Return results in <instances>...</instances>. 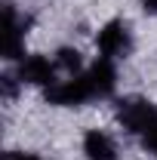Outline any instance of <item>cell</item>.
I'll list each match as a JSON object with an SVG mask.
<instances>
[{"label": "cell", "mask_w": 157, "mask_h": 160, "mask_svg": "<svg viewBox=\"0 0 157 160\" xmlns=\"http://www.w3.org/2000/svg\"><path fill=\"white\" fill-rule=\"evenodd\" d=\"M86 99H93L89 77H74V80H65V83H53V86H46V102H49V105L74 108V105H83Z\"/></svg>", "instance_id": "obj_1"}, {"label": "cell", "mask_w": 157, "mask_h": 160, "mask_svg": "<svg viewBox=\"0 0 157 160\" xmlns=\"http://www.w3.org/2000/svg\"><path fill=\"white\" fill-rule=\"evenodd\" d=\"M154 114H157V108L145 99H123L117 108V120L123 123L126 132H145L148 123L154 120Z\"/></svg>", "instance_id": "obj_2"}, {"label": "cell", "mask_w": 157, "mask_h": 160, "mask_svg": "<svg viewBox=\"0 0 157 160\" xmlns=\"http://www.w3.org/2000/svg\"><path fill=\"white\" fill-rule=\"evenodd\" d=\"M96 46L105 59H114V56H123L129 49V31L123 22H108L96 37Z\"/></svg>", "instance_id": "obj_3"}, {"label": "cell", "mask_w": 157, "mask_h": 160, "mask_svg": "<svg viewBox=\"0 0 157 160\" xmlns=\"http://www.w3.org/2000/svg\"><path fill=\"white\" fill-rule=\"evenodd\" d=\"M53 71L56 68L46 56H28L19 65V77L25 83H34V86H53Z\"/></svg>", "instance_id": "obj_4"}, {"label": "cell", "mask_w": 157, "mask_h": 160, "mask_svg": "<svg viewBox=\"0 0 157 160\" xmlns=\"http://www.w3.org/2000/svg\"><path fill=\"white\" fill-rule=\"evenodd\" d=\"M89 86H93V96L99 99H105V96H111L114 92V86H117V71H114V65L108 59H99L93 68H89Z\"/></svg>", "instance_id": "obj_5"}, {"label": "cell", "mask_w": 157, "mask_h": 160, "mask_svg": "<svg viewBox=\"0 0 157 160\" xmlns=\"http://www.w3.org/2000/svg\"><path fill=\"white\" fill-rule=\"evenodd\" d=\"M83 154H86L89 160H114V157H117V145L111 142L108 132L89 129L86 139H83Z\"/></svg>", "instance_id": "obj_6"}, {"label": "cell", "mask_w": 157, "mask_h": 160, "mask_svg": "<svg viewBox=\"0 0 157 160\" xmlns=\"http://www.w3.org/2000/svg\"><path fill=\"white\" fill-rule=\"evenodd\" d=\"M22 37H25V31L16 22V12H13V6H6L3 9V59L22 56Z\"/></svg>", "instance_id": "obj_7"}, {"label": "cell", "mask_w": 157, "mask_h": 160, "mask_svg": "<svg viewBox=\"0 0 157 160\" xmlns=\"http://www.w3.org/2000/svg\"><path fill=\"white\" fill-rule=\"evenodd\" d=\"M56 56H59V68H65V71H68V74H74V71H77L80 65H83V59H80V52L77 49H71V46H62L59 52H56Z\"/></svg>", "instance_id": "obj_8"}, {"label": "cell", "mask_w": 157, "mask_h": 160, "mask_svg": "<svg viewBox=\"0 0 157 160\" xmlns=\"http://www.w3.org/2000/svg\"><path fill=\"white\" fill-rule=\"evenodd\" d=\"M142 145H145V151H151L157 157V114H154V120L148 123V129L142 132Z\"/></svg>", "instance_id": "obj_9"}, {"label": "cell", "mask_w": 157, "mask_h": 160, "mask_svg": "<svg viewBox=\"0 0 157 160\" xmlns=\"http://www.w3.org/2000/svg\"><path fill=\"white\" fill-rule=\"evenodd\" d=\"M0 83H3V96H6V99H13V96H16V80L6 74V77H0Z\"/></svg>", "instance_id": "obj_10"}, {"label": "cell", "mask_w": 157, "mask_h": 160, "mask_svg": "<svg viewBox=\"0 0 157 160\" xmlns=\"http://www.w3.org/2000/svg\"><path fill=\"white\" fill-rule=\"evenodd\" d=\"M3 160H40V157H34V154H19V151H9Z\"/></svg>", "instance_id": "obj_11"}, {"label": "cell", "mask_w": 157, "mask_h": 160, "mask_svg": "<svg viewBox=\"0 0 157 160\" xmlns=\"http://www.w3.org/2000/svg\"><path fill=\"white\" fill-rule=\"evenodd\" d=\"M142 9L148 16H157V0H142Z\"/></svg>", "instance_id": "obj_12"}]
</instances>
